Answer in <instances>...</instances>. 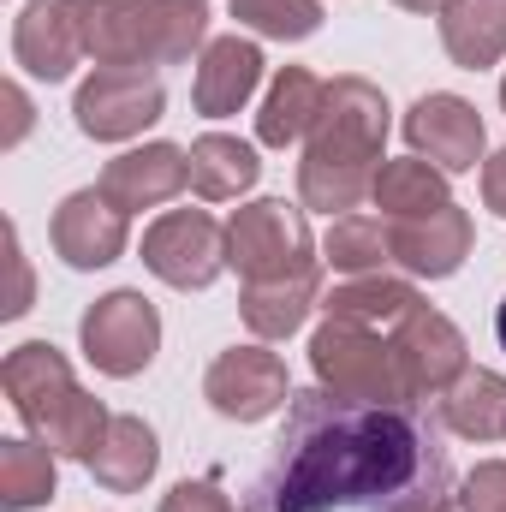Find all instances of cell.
<instances>
[{"mask_svg":"<svg viewBox=\"0 0 506 512\" xmlns=\"http://www.w3.org/2000/svg\"><path fill=\"white\" fill-rule=\"evenodd\" d=\"M209 48V0H90L96 66H179Z\"/></svg>","mask_w":506,"mask_h":512,"instance_id":"277c9868","label":"cell"},{"mask_svg":"<svg viewBox=\"0 0 506 512\" xmlns=\"http://www.w3.org/2000/svg\"><path fill=\"white\" fill-rule=\"evenodd\" d=\"M483 203L506 221V149H495V155L483 161Z\"/></svg>","mask_w":506,"mask_h":512,"instance_id":"d6a6232c","label":"cell"},{"mask_svg":"<svg viewBox=\"0 0 506 512\" xmlns=\"http://www.w3.org/2000/svg\"><path fill=\"white\" fill-rule=\"evenodd\" d=\"M393 6H405V12H423V18H429V12H435V18H441V12H447V6H453V0H393Z\"/></svg>","mask_w":506,"mask_h":512,"instance_id":"836d02e7","label":"cell"},{"mask_svg":"<svg viewBox=\"0 0 506 512\" xmlns=\"http://www.w3.org/2000/svg\"><path fill=\"white\" fill-rule=\"evenodd\" d=\"M227 268H233L245 286H256V280H292V274L322 268L304 209H298V203H280V197L245 203V209L227 221Z\"/></svg>","mask_w":506,"mask_h":512,"instance_id":"8992f818","label":"cell"},{"mask_svg":"<svg viewBox=\"0 0 506 512\" xmlns=\"http://www.w3.org/2000/svg\"><path fill=\"white\" fill-rule=\"evenodd\" d=\"M387 227H393V262L411 280H447V274H459L465 256H471V239H477V227H471V215L459 203H447V209H435L423 221H387Z\"/></svg>","mask_w":506,"mask_h":512,"instance_id":"2e32d148","label":"cell"},{"mask_svg":"<svg viewBox=\"0 0 506 512\" xmlns=\"http://www.w3.org/2000/svg\"><path fill=\"white\" fill-rule=\"evenodd\" d=\"M495 340H501V352H506V298H501V310H495Z\"/></svg>","mask_w":506,"mask_h":512,"instance_id":"e575fe53","label":"cell"},{"mask_svg":"<svg viewBox=\"0 0 506 512\" xmlns=\"http://www.w3.org/2000/svg\"><path fill=\"white\" fill-rule=\"evenodd\" d=\"M0 387H6V399H12V411H18V423H24L42 447H54L60 459H90V453L102 447L108 423H114L108 405L78 387L66 352L48 346V340L12 346L6 364H0Z\"/></svg>","mask_w":506,"mask_h":512,"instance_id":"3957f363","label":"cell"},{"mask_svg":"<svg viewBox=\"0 0 506 512\" xmlns=\"http://www.w3.org/2000/svg\"><path fill=\"white\" fill-rule=\"evenodd\" d=\"M393 352H399V370H405V393L423 405V399H441L447 387L471 370V346L465 334L453 328V316L441 310H417L411 322L393 328Z\"/></svg>","mask_w":506,"mask_h":512,"instance_id":"4fadbf2b","label":"cell"},{"mask_svg":"<svg viewBox=\"0 0 506 512\" xmlns=\"http://www.w3.org/2000/svg\"><path fill=\"white\" fill-rule=\"evenodd\" d=\"M256 84H262V48H256L251 36H215L203 54H197V78H191V108L203 114V120H227V114H239L245 102L256 96Z\"/></svg>","mask_w":506,"mask_h":512,"instance_id":"e0dca14e","label":"cell"},{"mask_svg":"<svg viewBox=\"0 0 506 512\" xmlns=\"http://www.w3.org/2000/svg\"><path fill=\"white\" fill-rule=\"evenodd\" d=\"M387 126H393V108L370 78L346 72L328 84V102L316 114V126L304 137V161H298V197L304 209H322V215H352L370 191H376L381 173V149H387Z\"/></svg>","mask_w":506,"mask_h":512,"instance_id":"7a4b0ae2","label":"cell"},{"mask_svg":"<svg viewBox=\"0 0 506 512\" xmlns=\"http://www.w3.org/2000/svg\"><path fill=\"white\" fill-rule=\"evenodd\" d=\"M233 18L268 42H304L322 30V0H233Z\"/></svg>","mask_w":506,"mask_h":512,"instance_id":"83f0119b","label":"cell"},{"mask_svg":"<svg viewBox=\"0 0 506 512\" xmlns=\"http://www.w3.org/2000/svg\"><path fill=\"white\" fill-rule=\"evenodd\" d=\"M0 102H6V137H0V143H6V149H18V143H24V131H30V96H24L18 84H6V90H0Z\"/></svg>","mask_w":506,"mask_h":512,"instance_id":"1f68e13d","label":"cell"},{"mask_svg":"<svg viewBox=\"0 0 506 512\" xmlns=\"http://www.w3.org/2000/svg\"><path fill=\"white\" fill-rule=\"evenodd\" d=\"M78 346H84V358H90L102 376L131 382V376H143V370L155 364V352H161V310H155L143 292L120 286V292H108V298H96V304L84 310Z\"/></svg>","mask_w":506,"mask_h":512,"instance_id":"52a82bcc","label":"cell"},{"mask_svg":"<svg viewBox=\"0 0 506 512\" xmlns=\"http://www.w3.org/2000/svg\"><path fill=\"white\" fill-rule=\"evenodd\" d=\"M411 512H459L453 501H429V507H411Z\"/></svg>","mask_w":506,"mask_h":512,"instance_id":"d590c367","label":"cell"},{"mask_svg":"<svg viewBox=\"0 0 506 512\" xmlns=\"http://www.w3.org/2000/svg\"><path fill=\"white\" fill-rule=\"evenodd\" d=\"M310 370H316V387H328L340 399H370V405H405L411 399L399 352H393V334H376V328L322 322L310 334Z\"/></svg>","mask_w":506,"mask_h":512,"instance_id":"5b68a950","label":"cell"},{"mask_svg":"<svg viewBox=\"0 0 506 512\" xmlns=\"http://www.w3.org/2000/svg\"><path fill=\"white\" fill-rule=\"evenodd\" d=\"M405 143H411V155H423L429 167H441L453 179V173H477V161L489 149V131H483V114L465 96L429 90L405 114Z\"/></svg>","mask_w":506,"mask_h":512,"instance_id":"7c38bea8","label":"cell"},{"mask_svg":"<svg viewBox=\"0 0 506 512\" xmlns=\"http://www.w3.org/2000/svg\"><path fill=\"white\" fill-rule=\"evenodd\" d=\"M441 48L465 72H489L506 60V0H453L441 12Z\"/></svg>","mask_w":506,"mask_h":512,"instance_id":"7402d4cb","label":"cell"},{"mask_svg":"<svg viewBox=\"0 0 506 512\" xmlns=\"http://www.w3.org/2000/svg\"><path fill=\"white\" fill-rule=\"evenodd\" d=\"M84 54H90V0H30L12 18V60L30 78L60 84Z\"/></svg>","mask_w":506,"mask_h":512,"instance_id":"8fae6325","label":"cell"},{"mask_svg":"<svg viewBox=\"0 0 506 512\" xmlns=\"http://www.w3.org/2000/svg\"><path fill=\"white\" fill-rule=\"evenodd\" d=\"M203 399L227 423H262V417H274V411L292 405L286 358L268 352V346H227L209 364V376H203Z\"/></svg>","mask_w":506,"mask_h":512,"instance_id":"30bf717a","label":"cell"},{"mask_svg":"<svg viewBox=\"0 0 506 512\" xmlns=\"http://www.w3.org/2000/svg\"><path fill=\"white\" fill-rule=\"evenodd\" d=\"M310 310H322V268L292 274V280H256V286H245V298H239V316H245V328H251L262 346L292 340Z\"/></svg>","mask_w":506,"mask_h":512,"instance_id":"ffe728a7","label":"cell"},{"mask_svg":"<svg viewBox=\"0 0 506 512\" xmlns=\"http://www.w3.org/2000/svg\"><path fill=\"white\" fill-rule=\"evenodd\" d=\"M60 489V453L42 447L36 435H12L0 441V507L6 512H30V507H48Z\"/></svg>","mask_w":506,"mask_h":512,"instance_id":"484cf974","label":"cell"},{"mask_svg":"<svg viewBox=\"0 0 506 512\" xmlns=\"http://www.w3.org/2000/svg\"><path fill=\"white\" fill-rule=\"evenodd\" d=\"M322 262L334 274H346V280L387 274V262H393V227L381 215H358V209L352 215H334V227L322 239Z\"/></svg>","mask_w":506,"mask_h":512,"instance_id":"4316f807","label":"cell"},{"mask_svg":"<svg viewBox=\"0 0 506 512\" xmlns=\"http://www.w3.org/2000/svg\"><path fill=\"white\" fill-rule=\"evenodd\" d=\"M417 310H423V292L393 274H358V280H340L334 292H322L328 322H352V328H376V334H393Z\"/></svg>","mask_w":506,"mask_h":512,"instance_id":"ac0fdd59","label":"cell"},{"mask_svg":"<svg viewBox=\"0 0 506 512\" xmlns=\"http://www.w3.org/2000/svg\"><path fill=\"white\" fill-rule=\"evenodd\" d=\"M501 114H506V78H501Z\"/></svg>","mask_w":506,"mask_h":512,"instance_id":"8d00e7d4","label":"cell"},{"mask_svg":"<svg viewBox=\"0 0 506 512\" xmlns=\"http://www.w3.org/2000/svg\"><path fill=\"white\" fill-rule=\"evenodd\" d=\"M48 239H54V256H60L66 268L90 274V268H108V262H120V256H126L131 215H126V209H114V203L90 185V191H72V197L54 209Z\"/></svg>","mask_w":506,"mask_h":512,"instance_id":"5bb4252c","label":"cell"},{"mask_svg":"<svg viewBox=\"0 0 506 512\" xmlns=\"http://www.w3.org/2000/svg\"><path fill=\"white\" fill-rule=\"evenodd\" d=\"M435 411H441V429L459 441H506V376L471 364L435 399Z\"/></svg>","mask_w":506,"mask_h":512,"instance_id":"44dd1931","label":"cell"},{"mask_svg":"<svg viewBox=\"0 0 506 512\" xmlns=\"http://www.w3.org/2000/svg\"><path fill=\"white\" fill-rule=\"evenodd\" d=\"M143 268L173 292H209L227 268V227L209 209H167L143 233Z\"/></svg>","mask_w":506,"mask_h":512,"instance_id":"9c48e42d","label":"cell"},{"mask_svg":"<svg viewBox=\"0 0 506 512\" xmlns=\"http://www.w3.org/2000/svg\"><path fill=\"white\" fill-rule=\"evenodd\" d=\"M256 179H262V161L245 137H227V131H203L191 143V191L203 203H233L245 197Z\"/></svg>","mask_w":506,"mask_h":512,"instance_id":"cb8c5ba5","label":"cell"},{"mask_svg":"<svg viewBox=\"0 0 506 512\" xmlns=\"http://www.w3.org/2000/svg\"><path fill=\"white\" fill-rule=\"evenodd\" d=\"M429 501H453V465L423 405L292 387L286 429L245 512H411Z\"/></svg>","mask_w":506,"mask_h":512,"instance_id":"6da1fadb","label":"cell"},{"mask_svg":"<svg viewBox=\"0 0 506 512\" xmlns=\"http://www.w3.org/2000/svg\"><path fill=\"white\" fill-rule=\"evenodd\" d=\"M459 512H506V459H483L465 471L459 495H453Z\"/></svg>","mask_w":506,"mask_h":512,"instance_id":"f1b7e54d","label":"cell"},{"mask_svg":"<svg viewBox=\"0 0 506 512\" xmlns=\"http://www.w3.org/2000/svg\"><path fill=\"white\" fill-rule=\"evenodd\" d=\"M370 203L381 209V221H423V215L447 209L453 191H447L441 167H429L423 155H405V161H381Z\"/></svg>","mask_w":506,"mask_h":512,"instance_id":"d4e9b609","label":"cell"},{"mask_svg":"<svg viewBox=\"0 0 506 512\" xmlns=\"http://www.w3.org/2000/svg\"><path fill=\"white\" fill-rule=\"evenodd\" d=\"M78 131L96 137V143H126L143 137L167 114V84L155 78V66H96L84 84H78Z\"/></svg>","mask_w":506,"mask_h":512,"instance_id":"ba28073f","label":"cell"},{"mask_svg":"<svg viewBox=\"0 0 506 512\" xmlns=\"http://www.w3.org/2000/svg\"><path fill=\"white\" fill-rule=\"evenodd\" d=\"M185 185H191V149H179V143H137L126 155H114L96 179V191L126 215L173 203Z\"/></svg>","mask_w":506,"mask_h":512,"instance_id":"9a60e30c","label":"cell"},{"mask_svg":"<svg viewBox=\"0 0 506 512\" xmlns=\"http://www.w3.org/2000/svg\"><path fill=\"white\" fill-rule=\"evenodd\" d=\"M6 256H12V298H6V316H24L30 310V268L18 251V227H6Z\"/></svg>","mask_w":506,"mask_h":512,"instance_id":"4dcf8cb0","label":"cell"},{"mask_svg":"<svg viewBox=\"0 0 506 512\" xmlns=\"http://www.w3.org/2000/svg\"><path fill=\"white\" fill-rule=\"evenodd\" d=\"M322 102H328V84L310 66H280L268 78L262 108H256V143H268V149L304 143L310 126H316V114H322Z\"/></svg>","mask_w":506,"mask_h":512,"instance_id":"d6986e66","label":"cell"},{"mask_svg":"<svg viewBox=\"0 0 506 512\" xmlns=\"http://www.w3.org/2000/svg\"><path fill=\"white\" fill-rule=\"evenodd\" d=\"M161 512H239L227 495H221V483H209V477H185V483H173L167 495H161Z\"/></svg>","mask_w":506,"mask_h":512,"instance_id":"f546056e","label":"cell"},{"mask_svg":"<svg viewBox=\"0 0 506 512\" xmlns=\"http://www.w3.org/2000/svg\"><path fill=\"white\" fill-rule=\"evenodd\" d=\"M84 465H90V477H96L108 495H137V489L155 477V465H161L155 429H149L143 417H114L108 435H102V447H96Z\"/></svg>","mask_w":506,"mask_h":512,"instance_id":"603a6c76","label":"cell"}]
</instances>
